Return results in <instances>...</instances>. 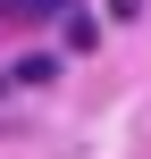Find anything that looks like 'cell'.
<instances>
[{"mask_svg":"<svg viewBox=\"0 0 151 159\" xmlns=\"http://www.w3.org/2000/svg\"><path fill=\"white\" fill-rule=\"evenodd\" d=\"M59 8H76V0H0V17H59Z\"/></svg>","mask_w":151,"mask_h":159,"instance_id":"7a4b0ae2","label":"cell"},{"mask_svg":"<svg viewBox=\"0 0 151 159\" xmlns=\"http://www.w3.org/2000/svg\"><path fill=\"white\" fill-rule=\"evenodd\" d=\"M50 75H59V59H50V50H25V59L8 67V84H50Z\"/></svg>","mask_w":151,"mask_h":159,"instance_id":"6da1fadb","label":"cell"}]
</instances>
